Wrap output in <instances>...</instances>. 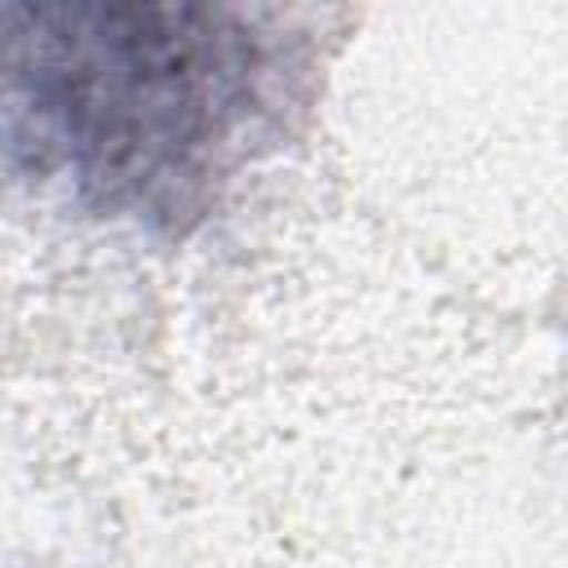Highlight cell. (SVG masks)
<instances>
[{"label":"cell","mask_w":568,"mask_h":568,"mask_svg":"<svg viewBox=\"0 0 568 568\" xmlns=\"http://www.w3.org/2000/svg\"><path fill=\"white\" fill-rule=\"evenodd\" d=\"M280 49L231 4H0V80L84 204L178 226L266 115Z\"/></svg>","instance_id":"1"}]
</instances>
